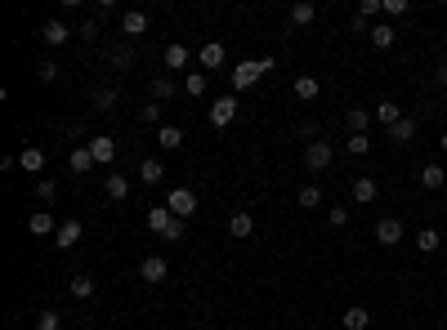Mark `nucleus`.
Listing matches in <instances>:
<instances>
[{"label":"nucleus","mask_w":447,"mask_h":330,"mask_svg":"<svg viewBox=\"0 0 447 330\" xmlns=\"http://www.w3.org/2000/svg\"><path fill=\"white\" fill-rule=\"evenodd\" d=\"M81 232H86V228H81L76 219H63V224H58V232H54V246H58V250H72V246L81 241Z\"/></svg>","instance_id":"nucleus-10"},{"label":"nucleus","mask_w":447,"mask_h":330,"mask_svg":"<svg viewBox=\"0 0 447 330\" xmlns=\"http://www.w3.org/2000/svg\"><path fill=\"white\" fill-rule=\"evenodd\" d=\"M156 143H161L166 152H179L184 148V130L179 125H156Z\"/></svg>","instance_id":"nucleus-16"},{"label":"nucleus","mask_w":447,"mask_h":330,"mask_svg":"<svg viewBox=\"0 0 447 330\" xmlns=\"http://www.w3.org/2000/svg\"><path fill=\"white\" fill-rule=\"evenodd\" d=\"M139 121H143V125H156V121H161V103H143L139 107Z\"/></svg>","instance_id":"nucleus-38"},{"label":"nucleus","mask_w":447,"mask_h":330,"mask_svg":"<svg viewBox=\"0 0 447 330\" xmlns=\"http://www.w3.org/2000/svg\"><path fill=\"white\" fill-rule=\"evenodd\" d=\"M32 330H63V317H58L54 308H45L41 317H36V326Z\"/></svg>","instance_id":"nucleus-36"},{"label":"nucleus","mask_w":447,"mask_h":330,"mask_svg":"<svg viewBox=\"0 0 447 330\" xmlns=\"http://www.w3.org/2000/svg\"><path fill=\"white\" fill-rule=\"evenodd\" d=\"M86 148H90V156H94V165H112V161H116V139H112V134H99V139L86 143Z\"/></svg>","instance_id":"nucleus-6"},{"label":"nucleus","mask_w":447,"mask_h":330,"mask_svg":"<svg viewBox=\"0 0 447 330\" xmlns=\"http://www.w3.org/2000/svg\"><path fill=\"white\" fill-rule=\"evenodd\" d=\"M233 121H237V94H220V99L211 103V125L224 130V125H233Z\"/></svg>","instance_id":"nucleus-3"},{"label":"nucleus","mask_w":447,"mask_h":330,"mask_svg":"<svg viewBox=\"0 0 447 330\" xmlns=\"http://www.w3.org/2000/svg\"><path fill=\"white\" fill-rule=\"evenodd\" d=\"M264 71H273V58H246V63H237V71L228 81H233V90H251Z\"/></svg>","instance_id":"nucleus-1"},{"label":"nucleus","mask_w":447,"mask_h":330,"mask_svg":"<svg viewBox=\"0 0 447 330\" xmlns=\"http://www.w3.org/2000/svg\"><path fill=\"white\" fill-rule=\"evenodd\" d=\"M18 170L41 174V170H45V152H41V148H22V152H18Z\"/></svg>","instance_id":"nucleus-22"},{"label":"nucleus","mask_w":447,"mask_h":330,"mask_svg":"<svg viewBox=\"0 0 447 330\" xmlns=\"http://www.w3.org/2000/svg\"><path fill=\"white\" fill-rule=\"evenodd\" d=\"M161 179H166V165L156 161V156H148V161L139 165V183H148V188H156Z\"/></svg>","instance_id":"nucleus-23"},{"label":"nucleus","mask_w":447,"mask_h":330,"mask_svg":"<svg viewBox=\"0 0 447 330\" xmlns=\"http://www.w3.org/2000/svg\"><path fill=\"white\" fill-rule=\"evenodd\" d=\"M407 9H412L407 0H385V18H403Z\"/></svg>","instance_id":"nucleus-41"},{"label":"nucleus","mask_w":447,"mask_h":330,"mask_svg":"<svg viewBox=\"0 0 447 330\" xmlns=\"http://www.w3.org/2000/svg\"><path fill=\"white\" fill-rule=\"evenodd\" d=\"M416 130H420V121H416V116H403L398 125H389L385 134H389V143H412V139H416Z\"/></svg>","instance_id":"nucleus-12"},{"label":"nucleus","mask_w":447,"mask_h":330,"mask_svg":"<svg viewBox=\"0 0 447 330\" xmlns=\"http://www.w3.org/2000/svg\"><path fill=\"white\" fill-rule=\"evenodd\" d=\"M376 241H380L385 250H389V246H398V241H403V219H394V214L376 219Z\"/></svg>","instance_id":"nucleus-5"},{"label":"nucleus","mask_w":447,"mask_h":330,"mask_svg":"<svg viewBox=\"0 0 447 330\" xmlns=\"http://www.w3.org/2000/svg\"><path fill=\"white\" fill-rule=\"evenodd\" d=\"M36 76H41V81H58V63H54V58H45V63L36 67Z\"/></svg>","instance_id":"nucleus-43"},{"label":"nucleus","mask_w":447,"mask_h":330,"mask_svg":"<svg viewBox=\"0 0 447 330\" xmlns=\"http://www.w3.org/2000/svg\"><path fill=\"white\" fill-rule=\"evenodd\" d=\"M412 330H420V326H412Z\"/></svg>","instance_id":"nucleus-49"},{"label":"nucleus","mask_w":447,"mask_h":330,"mask_svg":"<svg viewBox=\"0 0 447 330\" xmlns=\"http://www.w3.org/2000/svg\"><path fill=\"white\" fill-rule=\"evenodd\" d=\"M434 85H443V90H447V63L434 67Z\"/></svg>","instance_id":"nucleus-46"},{"label":"nucleus","mask_w":447,"mask_h":330,"mask_svg":"<svg viewBox=\"0 0 447 330\" xmlns=\"http://www.w3.org/2000/svg\"><path fill=\"white\" fill-rule=\"evenodd\" d=\"M439 148H443V152H447V134H443V139H439Z\"/></svg>","instance_id":"nucleus-47"},{"label":"nucleus","mask_w":447,"mask_h":330,"mask_svg":"<svg viewBox=\"0 0 447 330\" xmlns=\"http://www.w3.org/2000/svg\"><path fill=\"white\" fill-rule=\"evenodd\" d=\"M371 121H376V116H371L367 107H349V112H345V125H349V134H367V125H371Z\"/></svg>","instance_id":"nucleus-18"},{"label":"nucleus","mask_w":447,"mask_h":330,"mask_svg":"<svg viewBox=\"0 0 447 330\" xmlns=\"http://www.w3.org/2000/svg\"><path fill=\"white\" fill-rule=\"evenodd\" d=\"M228 232H233L237 241H246L251 232H255V219H251L246 210H233V214H228Z\"/></svg>","instance_id":"nucleus-13"},{"label":"nucleus","mask_w":447,"mask_h":330,"mask_svg":"<svg viewBox=\"0 0 447 330\" xmlns=\"http://www.w3.org/2000/svg\"><path fill=\"white\" fill-rule=\"evenodd\" d=\"M139 277L148 281V286H161V281L171 277V263H166L161 254H148V259H143V268H139Z\"/></svg>","instance_id":"nucleus-8"},{"label":"nucleus","mask_w":447,"mask_h":330,"mask_svg":"<svg viewBox=\"0 0 447 330\" xmlns=\"http://www.w3.org/2000/svg\"><path fill=\"white\" fill-rule=\"evenodd\" d=\"M349 152H354V156H367V152H371V134H349Z\"/></svg>","instance_id":"nucleus-37"},{"label":"nucleus","mask_w":447,"mask_h":330,"mask_svg":"<svg viewBox=\"0 0 447 330\" xmlns=\"http://www.w3.org/2000/svg\"><path fill=\"white\" fill-rule=\"evenodd\" d=\"M376 179H354V201L358 205H371V201H376Z\"/></svg>","instance_id":"nucleus-30"},{"label":"nucleus","mask_w":447,"mask_h":330,"mask_svg":"<svg viewBox=\"0 0 447 330\" xmlns=\"http://www.w3.org/2000/svg\"><path fill=\"white\" fill-rule=\"evenodd\" d=\"M148 228L156 232V237H166V232L175 228V214L166 210V205H152V210H148Z\"/></svg>","instance_id":"nucleus-14"},{"label":"nucleus","mask_w":447,"mask_h":330,"mask_svg":"<svg viewBox=\"0 0 447 330\" xmlns=\"http://www.w3.org/2000/svg\"><path fill=\"white\" fill-rule=\"evenodd\" d=\"M443 183H447V170L443 165H420V188H443Z\"/></svg>","instance_id":"nucleus-29"},{"label":"nucleus","mask_w":447,"mask_h":330,"mask_svg":"<svg viewBox=\"0 0 447 330\" xmlns=\"http://www.w3.org/2000/svg\"><path fill=\"white\" fill-rule=\"evenodd\" d=\"M148 90H152V103H166V99H175V94H179V85H175L171 76H156Z\"/></svg>","instance_id":"nucleus-27"},{"label":"nucleus","mask_w":447,"mask_h":330,"mask_svg":"<svg viewBox=\"0 0 447 330\" xmlns=\"http://www.w3.org/2000/svg\"><path fill=\"white\" fill-rule=\"evenodd\" d=\"M121 32L135 41V36H143L148 32V14H139V9H130V14H121Z\"/></svg>","instance_id":"nucleus-17"},{"label":"nucleus","mask_w":447,"mask_h":330,"mask_svg":"<svg viewBox=\"0 0 447 330\" xmlns=\"http://www.w3.org/2000/svg\"><path fill=\"white\" fill-rule=\"evenodd\" d=\"M72 36H76V32H72L67 22H58V18H50V22H45V27H41V41L50 45V50H63V45L72 41Z\"/></svg>","instance_id":"nucleus-7"},{"label":"nucleus","mask_w":447,"mask_h":330,"mask_svg":"<svg viewBox=\"0 0 447 330\" xmlns=\"http://www.w3.org/2000/svg\"><path fill=\"white\" fill-rule=\"evenodd\" d=\"M67 290H72V295H76V299H94V290H99V281H94V277H86V273H76V277L67 281Z\"/></svg>","instance_id":"nucleus-25"},{"label":"nucleus","mask_w":447,"mask_h":330,"mask_svg":"<svg viewBox=\"0 0 447 330\" xmlns=\"http://www.w3.org/2000/svg\"><path fill=\"white\" fill-rule=\"evenodd\" d=\"M313 18H318V9H313L309 0H300V5H291V22H295V27H309Z\"/></svg>","instance_id":"nucleus-34"},{"label":"nucleus","mask_w":447,"mask_h":330,"mask_svg":"<svg viewBox=\"0 0 447 330\" xmlns=\"http://www.w3.org/2000/svg\"><path fill=\"white\" fill-rule=\"evenodd\" d=\"M206 71H188V76H184V94H192V99H201V94H206Z\"/></svg>","instance_id":"nucleus-32"},{"label":"nucleus","mask_w":447,"mask_h":330,"mask_svg":"<svg viewBox=\"0 0 447 330\" xmlns=\"http://www.w3.org/2000/svg\"><path fill=\"white\" fill-rule=\"evenodd\" d=\"M36 197H41V201H54V197H58V183H54V179H41V183H36Z\"/></svg>","instance_id":"nucleus-39"},{"label":"nucleus","mask_w":447,"mask_h":330,"mask_svg":"<svg viewBox=\"0 0 447 330\" xmlns=\"http://www.w3.org/2000/svg\"><path fill=\"white\" fill-rule=\"evenodd\" d=\"M376 50H394V41H398V32L389 27V22H380V27H371V36H367Z\"/></svg>","instance_id":"nucleus-26"},{"label":"nucleus","mask_w":447,"mask_h":330,"mask_svg":"<svg viewBox=\"0 0 447 330\" xmlns=\"http://www.w3.org/2000/svg\"><path fill=\"white\" fill-rule=\"evenodd\" d=\"M416 250H420V254H434V250H439V232H434V228H420V232H416Z\"/></svg>","instance_id":"nucleus-35"},{"label":"nucleus","mask_w":447,"mask_h":330,"mask_svg":"<svg viewBox=\"0 0 447 330\" xmlns=\"http://www.w3.org/2000/svg\"><path fill=\"white\" fill-rule=\"evenodd\" d=\"M300 205H305V210H318V205H322V188H318V183H305V188H300V197H295Z\"/></svg>","instance_id":"nucleus-33"},{"label":"nucleus","mask_w":447,"mask_h":330,"mask_svg":"<svg viewBox=\"0 0 447 330\" xmlns=\"http://www.w3.org/2000/svg\"><path fill=\"white\" fill-rule=\"evenodd\" d=\"M331 161H335V148H331L327 139H313L309 148H305V165L313 170V174H322V170H327Z\"/></svg>","instance_id":"nucleus-2"},{"label":"nucleus","mask_w":447,"mask_h":330,"mask_svg":"<svg viewBox=\"0 0 447 330\" xmlns=\"http://www.w3.org/2000/svg\"><path fill=\"white\" fill-rule=\"evenodd\" d=\"M107 58H112V67H130V58H135V54H130V50H126V45H116V50H112V54H107Z\"/></svg>","instance_id":"nucleus-44"},{"label":"nucleus","mask_w":447,"mask_h":330,"mask_svg":"<svg viewBox=\"0 0 447 330\" xmlns=\"http://www.w3.org/2000/svg\"><path fill=\"white\" fill-rule=\"evenodd\" d=\"M90 103L99 107V112H116V90H112V85H99V90L90 94Z\"/></svg>","instance_id":"nucleus-28"},{"label":"nucleus","mask_w":447,"mask_h":330,"mask_svg":"<svg viewBox=\"0 0 447 330\" xmlns=\"http://www.w3.org/2000/svg\"><path fill=\"white\" fill-rule=\"evenodd\" d=\"M318 94H322V81L318 76H295V99L300 103H313Z\"/></svg>","instance_id":"nucleus-19"},{"label":"nucleus","mask_w":447,"mask_h":330,"mask_svg":"<svg viewBox=\"0 0 447 330\" xmlns=\"http://www.w3.org/2000/svg\"><path fill=\"white\" fill-rule=\"evenodd\" d=\"M367 22H371V18L354 14V18H349V32H354V36H371V27H367Z\"/></svg>","instance_id":"nucleus-45"},{"label":"nucleus","mask_w":447,"mask_h":330,"mask_svg":"<svg viewBox=\"0 0 447 330\" xmlns=\"http://www.w3.org/2000/svg\"><path fill=\"white\" fill-rule=\"evenodd\" d=\"M327 224H331V228H345V224H349V210H345V205H331V210H327Z\"/></svg>","instance_id":"nucleus-42"},{"label":"nucleus","mask_w":447,"mask_h":330,"mask_svg":"<svg viewBox=\"0 0 447 330\" xmlns=\"http://www.w3.org/2000/svg\"><path fill=\"white\" fill-rule=\"evenodd\" d=\"M224 45L220 41H206V45H201V50H197V63H201V71H206V76H211V71L215 67H224Z\"/></svg>","instance_id":"nucleus-9"},{"label":"nucleus","mask_w":447,"mask_h":330,"mask_svg":"<svg viewBox=\"0 0 447 330\" xmlns=\"http://www.w3.org/2000/svg\"><path fill=\"white\" fill-rule=\"evenodd\" d=\"M166 67H171V71H184V67H188V45H166Z\"/></svg>","instance_id":"nucleus-31"},{"label":"nucleus","mask_w":447,"mask_h":330,"mask_svg":"<svg viewBox=\"0 0 447 330\" xmlns=\"http://www.w3.org/2000/svg\"><path fill=\"white\" fill-rule=\"evenodd\" d=\"M166 210H171L175 219H188L192 210H197V192H192V188H171V197H166Z\"/></svg>","instance_id":"nucleus-4"},{"label":"nucleus","mask_w":447,"mask_h":330,"mask_svg":"<svg viewBox=\"0 0 447 330\" xmlns=\"http://www.w3.org/2000/svg\"><path fill=\"white\" fill-rule=\"evenodd\" d=\"M76 36H81V41H99V18H86L76 27Z\"/></svg>","instance_id":"nucleus-40"},{"label":"nucleus","mask_w":447,"mask_h":330,"mask_svg":"<svg viewBox=\"0 0 447 330\" xmlns=\"http://www.w3.org/2000/svg\"><path fill=\"white\" fill-rule=\"evenodd\" d=\"M340 322H345V330H367V326H371V312L362 308V303H354V308H345Z\"/></svg>","instance_id":"nucleus-24"},{"label":"nucleus","mask_w":447,"mask_h":330,"mask_svg":"<svg viewBox=\"0 0 447 330\" xmlns=\"http://www.w3.org/2000/svg\"><path fill=\"white\" fill-rule=\"evenodd\" d=\"M371 116H376L380 125L389 130V125H398V121H403V107H398L394 99H385V103H376V112H371Z\"/></svg>","instance_id":"nucleus-21"},{"label":"nucleus","mask_w":447,"mask_h":330,"mask_svg":"<svg viewBox=\"0 0 447 330\" xmlns=\"http://www.w3.org/2000/svg\"><path fill=\"white\" fill-rule=\"evenodd\" d=\"M175 330H184V326H175Z\"/></svg>","instance_id":"nucleus-48"},{"label":"nucleus","mask_w":447,"mask_h":330,"mask_svg":"<svg viewBox=\"0 0 447 330\" xmlns=\"http://www.w3.org/2000/svg\"><path fill=\"white\" fill-rule=\"evenodd\" d=\"M27 232H32V237H54L58 224H54V214H50V210H41V214H32V219H27Z\"/></svg>","instance_id":"nucleus-15"},{"label":"nucleus","mask_w":447,"mask_h":330,"mask_svg":"<svg viewBox=\"0 0 447 330\" xmlns=\"http://www.w3.org/2000/svg\"><path fill=\"white\" fill-rule=\"evenodd\" d=\"M67 170H72V174H90V170H94L90 148H72V152H67Z\"/></svg>","instance_id":"nucleus-20"},{"label":"nucleus","mask_w":447,"mask_h":330,"mask_svg":"<svg viewBox=\"0 0 447 330\" xmlns=\"http://www.w3.org/2000/svg\"><path fill=\"white\" fill-rule=\"evenodd\" d=\"M103 192H107L112 201H126V197H130V174H121V170H107Z\"/></svg>","instance_id":"nucleus-11"}]
</instances>
